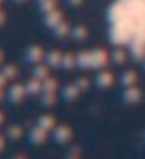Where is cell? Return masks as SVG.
Wrapping results in <instances>:
<instances>
[{"label":"cell","mask_w":145,"mask_h":159,"mask_svg":"<svg viewBox=\"0 0 145 159\" xmlns=\"http://www.w3.org/2000/svg\"><path fill=\"white\" fill-rule=\"evenodd\" d=\"M2 21H3V13L0 11V23H2Z\"/></svg>","instance_id":"6da1fadb"},{"label":"cell","mask_w":145,"mask_h":159,"mask_svg":"<svg viewBox=\"0 0 145 159\" xmlns=\"http://www.w3.org/2000/svg\"><path fill=\"white\" fill-rule=\"evenodd\" d=\"M2 84H3V77L0 75V85H2Z\"/></svg>","instance_id":"7a4b0ae2"},{"label":"cell","mask_w":145,"mask_h":159,"mask_svg":"<svg viewBox=\"0 0 145 159\" xmlns=\"http://www.w3.org/2000/svg\"><path fill=\"white\" fill-rule=\"evenodd\" d=\"M2 146H3V141H2V138H0V149H2Z\"/></svg>","instance_id":"3957f363"},{"label":"cell","mask_w":145,"mask_h":159,"mask_svg":"<svg viewBox=\"0 0 145 159\" xmlns=\"http://www.w3.org/2000/svg\"><path fill=\"white\" fill-rule=\"evenodd\" d=\"M2 119H3V116H2V115H0V122H2Z\"/></svg>","instance_id":"277c9868"},{"label":"cell","mask_w":145,"mask_h":159,"mask_svg":"<svg viewBox=\"0 0 145 159\" xmlns=\"http://www.w3.org/2000/svg\"><path fill=\"white\" fill-rule=\"evenodd\" d=\"M0 60H2V53H0Z\"/></svg>","instance_id":"5b68a950"},{"label":"cell","mask_w":145,"mask_h":159,"mask_svg":"<svg viewBox=\"0 0 145 159\" xmlns=\"http://www.w3.org/2000/svg\"><path fill=\"white\" fill-rule=\"evenodd\" d=\"M0 97H2V93H0Z\"/></svg>","instance_id":"8992f818"}]
</instances>
